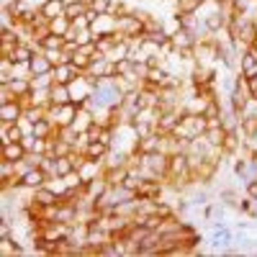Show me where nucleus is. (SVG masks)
Segmentation results:
<instances>
[{"instance_id": "10", "label": "nucleus", "mask_w": 257, "mask_h": 257, "mask_svg": "<svg viewBox=\"0 0 257 257\" xmlns=\"http://www.w3.org/2000/svg\"><path fill=\"white\" fill-rule=\"evenodd\" d=\"M29 67H31V77H36V75H52L54 64L47 59V54H44V52L36 49V54H34V57H31V62H29Z\"/></svg>"}, {"instance_id": "16", "label": "nucleus", "mask_w": 257, "mask_h": 257, "mask_svg": "<svg viewBox=\"0 0 257 257\" xmlns=\"http://www.w3.org/2000/svg\"><path fill=\"white\" fill-rule=\"evenodd\" d=\"M90 11V0H67V8H64V16L70 21L80 18V16H88Z\"/></svg>"}, {"instance_id": "8", "label": "nucleus", "mask_w": 257, "mask_h": 257, "mask_svg": "<svg viewBox=\"0 0 257 257\" xmlns=\"http://www.w3.org/2000/svg\"><path fill=\"white\" fill-rule=\"evenodd\" d=\"M239 75H244V77H254L257 75V49L254 47H247L239 54Z\"/></svg>"}, {"instance_id": "7", "label": "nucleus", "mask_w": 257, "mask_h": 257, "mask_svg": "<svg viewBox=\"0 0 257 257\" xmlns=\"http://www.w3.org/2000/svg\"><path fill=\"white\" fill-rule=\"evenodd\" d=\"M31 201L39 203V206H54V203H59V190L47 183V185L31 190Z\"/></svg>"}, {"instance_id": "13", "label": "nucleus", "mask_w": 257, "mask_h": 257, "mask_svg": "<svg viewBox=\"0 0 257 257\" xmlns=\"http://www.w3.org/2000/svg\"><path fill=\"white\" fill-rule=\"evenodd\" d=\"M64 8H67V0H44V3L39 6V13L47 21H52L57 16H64Z\"/></svg>"}, {"instance_id": "20", "label": "nucleus", "mask_w": 257, "mask_h": 257, "mask_svg": "<svg viewBox=\"0 0 257 257\" xmlns=\"http://www.w3.org/2000/svg\"><path fill=\"white\" fill-rule=\"evenodd\" d=\"M221 201L224 203H231V206H239L237 203V193H234V190H221Z\"/></svg>"}, {"instance_id": "3", "label": "nucleus", "mask_w": 257, "mask_h": 257, "mask_svg": "<svg viewBox=\"0 0 257 257\" xmlns=\"http://www.w3.org/2000/svg\"><path fill=\"white\" fill-rule=\"evenodd\" d=\"M26 113V100H11V103H0V121L6 123H18Z\"/></svg>"}, {"instance_id": "11", "label": "nucleus", "mask_w": 257, "mask_h": 257, "mask_svg": "<svg viewBox=\"0 0 257 257\" xmlns=\"http://www.w3.org/2000/svg\"><path fill=\"white\" fill-rule=\"evenodd\" d=\"M226 132L229 128L219 121V123H208V128H206V134H203V139L211 144V147H216V149H221V144H224V139H226Z\"/></svg>"}, {"instance_id": "21", "label": "nucleus", "mask_w": 257, "mask_h": 257, "mask_svg": "<svg viewBox=\"0 0 257 257\" xmlns=\"http://www.w3.org/2000/svg\"><path fill=\"white\" fill-rule=\"evenodd\" d=\"M211 3H224V0H211Z\"/></svg>"}, {"instance_id": "5", "label": "nucleus", "mask_w": 257, "mask_h": 257, "mask_svg": "<svg viewBox=\"0 0 257 257\" xmlns=\"http://www.w3.org/2000/svg\"><path fill=\"white\" fill-rule=\"evenodd\" d=\"M80 75H82V72L75 67L72 62H62V64H57V67L52 70V77H54V82H59V85H72Z\"/></svg>"}, {"instance_id": "4", "label": "nucleus", "mask_w": 257, "mask_h": 257, "mask_svg": "<svg viewBox=\"0 0 257 257\" xmlns=\"http://www.w3.org/2000/svg\"><path fill=\"white\" fill-rule=\"evenodd\" d=\"M226 24H229V16L221 11V6H216V11H211L208 16H203V29L208 34H221L226 31Z\"/></svg>"}, {"instance_id": "2", "label": "nucleus", "mask_w": 257, "mask_h": 257, "mask_svg": "<svg viewBox=\"0 0 257 257\" xmlns=\"http://www.w3.org/2000/svg\"><path fill=\"white\" fill-rule=\"evenodd\" d=\"M52 178L47 175V170L44 167H29L26 173H21V190H36L41 185H47Z\"/></svg>"}, {"instance_id": "1", "label": "nucleus", "mask_w": 257, "mask_h": 257, "mask_svg": "<svg viewBox=\"0 0 257 257\" xmlns=\"http://www.w3.org/2000/svg\"><path fill=\"white\" fill-rule=\"evenodd\" d=\"M116 34L123 39H139L147 34V24L142 18V11H132V13H123L116 16Z\"/></svg>"}, {"instance_id": "17", "label": "nucleus", "mask_w": 257, "mask_h": 257, "mask_svg": "<svg viewBox=\"0 0 257 257\" xmlns=\"http://www.w3.org/2000/svg\"><path fill=\"white\" fill-rule=\"evenodd\" d=\"M0 254H3V257H21V254H24V247L18 244L16 237H11V239H0Z\"/></svg>"}, {"instance_id": "19", "label": "nucleus", "mask_w": 257, "mask_h": 257, "mask_svg": "<svg viewBox=\"0 0 257 257\" xmlns=\"http://www.w3.org/2000/svg\"><path fill=\"white\" fill-rule=\"evenodd\" d=\"M13 234H16V231H13V226H11V221H8V219L3 216V219H0V239H11V237H13Z\"/></svg>"}, {"instance_id": "6", "label": "nucleus", "mask_w": 257, "mask_h": 257, "mask_svg": "<svg viewBox=\"0 0 257 257\" xmlns=\"http://www.w3.org/2000/svg\"><path fill=\"white\" fill-rule=\"evenodd\" d=\"M85 157L88 160H93V162H105V157H108V152H111V144L108 142H103V139H93V142H88L85 144Z\"/></svg>"}, {"instance_id": "15", "label": "nucleus", "mask_w": 257, "mask_h": 257, "mask_svg": "<svg viewBox=\"0 0 257 257\" xmlns=\"http://www.w3.org/2000/svg\"><path fill=\"white\" fill-rule=\"evenodd\" d=\"M67 103H72V88L54 82L52 85V105H67Z\"/></svg>"}, {"instance_id": "12", "label": "nucleus", "mask_w": 257, "mask_h": 257, "mask_svg": "<svg viewBox=\"0 0 257 257\" xmlns=\"http://www.w3.org/2000/svg\"><path fill=\"white\" fill-rule=\"evenodd\" d=\"M201 113L208 118V123H219L221 121V103H219V98L216 95H211V98H206L203 100V108H201Z\"/></svg>"}, {"instance_id": "9", "label": "nucleus", "mask_w": 257, "mask_h": 257, "mask_svg": "<svg viewBox=\"0 0 257 257\" xmlns=\"http://www.w3.org/2000/svg\"><path fill=\"white\" fill-rule=\"evenodd\" d=\"M29 157V149L24 147V142H11V144H3V152H0V160H11V162H24Z\"/></svg>"}, {"instance_id": "14", "label": "nucleus", "mask_w": 257, "mask_h": 257, "mask_svg": "<svg viewBox=\"0 0 257 257\" xmlns=\"http://www.w3.org/2000/svg\"><path fill=\"white\" fill-rule=\"evenodd\" d=\"M36 47L39 49H64V47H67V36H59V34L49 31V34H44L36 41Z\"/></svg>"}, {"instance_id": "18", "label": "nucleus", "mask_w": 257, "mask_h": 257, "mask_svg": "<svg viewBox=\"0 0 257 257\" xmlns=\"http://www.w3.org/2000/svg\"><path fill=\"white\" fill-rule=\"evenodd\" d=\"M49 31H54V34H59V36H67V34L72 31V21H70L67 16H57V18L49 21Z\"/></svg>"}]
</instances>
